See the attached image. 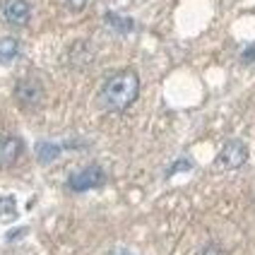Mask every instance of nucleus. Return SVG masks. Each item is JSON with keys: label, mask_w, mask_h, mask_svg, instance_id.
Segmentation results:
<instances>
[{"label": "nucleus", "mask_w": 255, "mask_h": 255, "mask_svg": "<svg viewBox=\"0 0 255 255\" xmlns=\"http://www.w3.org/2000/svg\"><path fill=\"white\" fill-rule=\"evenodd\" d=\"M0 12L10 27H27L31 19V7L27 0H2Z\"/></svg>", "instance_id": "5"}, {"label": "nucleus", "mask_w": 255, "mask_h": 255, "mask_svg": "<svg viewBox=\"0 0 255 255\" xmlns=\"http://www.w3.org/2000/svg\"><path fill=\"white\" fill-rule=\"evenodd\" d=\"M190 169H193V161H190V159H178V161H176V164L166 171V178H171L176 171H190Z\"/></svg>", "instance_id": "11"}, {"label": "nucleus", "mask_w": 255, "mask_h": 255, "mask_svg": "<svg viewBox=\"0 0 255 255\" xmlns=\"http://www.w3.org/2000/svg\"><path fill=\"white\" fill-rule=\"evenodd\" d=\"M104 183H106V171L101 169L99 164H89L85 169L75 171L68 178V188L72 193H87V190L101 188Z\"/></svg>", "instance_id": "2"}, {"label": "nucleus", "mask_w": 255, "mask_h": 255, "mask_svg": "<svg viewBox=\"0 0 255 255\" xmlns=\"http://www.w3.org/2000/svg\"><path fill=\"white\" fill-rule=\"evenodd\" d=\"M24 234H27V229H19V231H10V234H7V241H14V239H19V236H24Z\"/></svg>", "instance_id": "15"}, {"label": "nucleus", "mask_w": 255, "mask_h": 255, "mask_svg": "<svg viewBox=\"0 0 255 255\" xmlns=\"http://www.w3.org/2000/svg\"><path fill=\"white\" fill-rule=\"evenodd\" d=\"M241 63L243 65H251V63H255V43H251L246 51L241 53Z\"/></svg>", "instance_id": "13"}, {"label": "nucleus", "mask_w": 255, "mask_h": 255, "mask_svg": "<svg viewBox=\"0 0 255 255\" xmlns=\"http://www.w3.org/2000/svg\"><path fill=\"white\" fill-rule=\"evenodd\" d=\"M14 99L22 109H36L43 101V85L36 77H22L14 85Z\"/></svg>", "instance_id": "4"}, {"label": "nucleus", "mask_w": 255, "mask_h": 255, "mask_svg": "<svg viewBox=\"0 0 255 255\" xmlns=\"http://www.w3.org/2000/svg\"><path fill=\"white\" fill-rule=\"evenodd\" d=\"M17 217V200L12 195H2L0 198V222H12Z\"/></svg>", "instance_id": "10"}, {"label": "nucleus", "mask_w": 255, "mask_h": 255, "mask_svg": "<svg viewBox=\"0 0 255 255\" xmlns=\"http://www.w3.org/2000/svg\"><path fill=\"white\" fill-rule=\"evenodd\" d=\"M246 161H248V144L243 140H227L217 154V164L227 171L241 169Z\"/></svg>", "instance_id": "3"}, {"label": "nucleus", "mask_w": 255, "mask_h": 255, "mask_svg": "<svg viewBox=\"0 0 255 255\" xmlns=\"http://www.w3.org/2000/svg\"><path fill=\"white\" fill-rule=\"evenodd\" d=\"M65 2H68V7H70V10H75V12H82V10H85L92 0H65Z\"/></svg>", "instance_id": "14"}, {"label": "nucleus", "mask_w": 255, "mask_h": 255, "mask_svg": "<svg viewBox=\"0 0 255 255\" xmlns=\"http://www.w3.org/2000/svg\"><path fill=\"white\" fill-rule=\"evenodd\" d=\"M137 97H140V75L130 68H123L104 80L99 89V106L109 114H121L130 109Z\"/></svg>", "instance_id": "1"}, {"label": "nucleus", "mask_w": 255, "mask_h": 255, "mask_svg": "<svg viewBox=\"0 0 255 255\" xmlns=\"http://www.w3.org/2000/svg\"><path fill=\"white\" fill-rule=\"evenodd\" d=\"M104 22L114 31H121V34H130L135 29V22L130 17H123V14H118V12H106L104 14Z\"/></svg>", "instance_id": "9"}, {"label": "nucleus", "mask_w": 255, "mask_h": 255, "mask_svg": "<svg viewBox=\"0 0 255 255\" xmlns=\"http://www.w3.org/2000/svg\"><path fill=\"white\" fill-rule=\"evenodd\" d=\"M19 48H22L19 39H14V36H2V39H0V63H2V65H10L12 60H17Z\"/></svg>", "instance_id": "7"}, {"label": "nucleus", "mask_w": 255, "mask_h": 255, "mask_svg": "<svg viewBox=\"0 0 255 255\" xmlns=\"http://www.w3.org/2000/svg\"><path fill=\"white\" fill-rule=\"evenodd\" d=\"M65 147L63 144H58V142H46L41 140L36 144V159L41 161V164H51V161H56L60 152H63Z\"/></svg>", "instance_id": "8"}, {"label": "nucleus", "mask_w": 255, "mask_h": 255, "mask_svg": "<svg viewBox=\"0 0 255 255\" xmlns=\"http://www.w3.org/2000/svg\"><path fill=\"white\" fill-rule=\"evenodd\" d=\"M116 255H130V253H123V251H121V253H116Z\"/></svg>", "instance_id": "16"}, {"label": "nucleus", "mask_w": 255, "mask_h": 255, "mask_svg": "<svg viewBox=\"0 0 255 255\" xmlns=\"http://www.w3.org/2000/svg\"><path fill=\"white\" fill-rule=\"evenodd\" d=\"M22 152H24V142L19 140L17 135L0 137V166H2V169L12 166L14 161L22 156Z\"/></svg>", "instance_id": "6"}, {"label": "nucleus", "mask_w": 255, "mask_h": 255, "mask_svg": "<svg viewBox=\"0 0 255 255\" xmlns=\"http://www.w3.org/2000/svg\"><path fill=\"white\" fill-rule=\"evenodd\" d=\"M198 255H227V251L219 246V243H207L198 251Z\"/></svg>", "instance_id": "12"}]
</instances>
